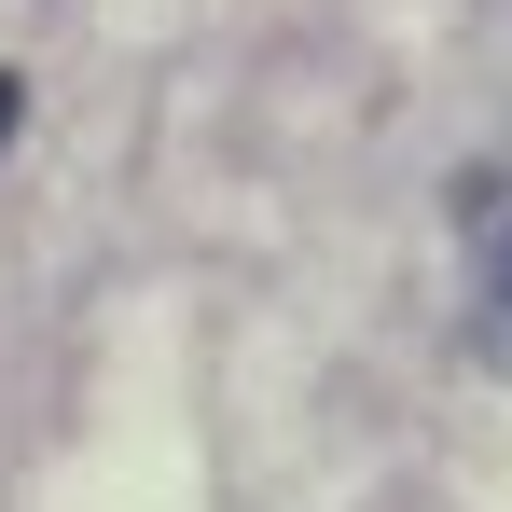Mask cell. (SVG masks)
Here are the masks:
<instances>
[{
	"instance_id": "cell-1",
	"label": "cell",
	"mask_w": 512,
	"mask_h": 512,
	"mask_svg": "<svg viewBox=\"0 0 512 512\" xmlns=\"http://www.w3.org/2000/svg\"><path fill=\"white\" fill-rule=\"evenodd\" d=\"M471 346L512 388V194H471Z\"/></svg>"
},
{
	"instance_id": "cell-2",
	"label": "cell",
	"mask_w": 512,
	"mask_h": 512,
	"mask_svg": "<svg viewBox=\"0 0 512 512\" xmlns=\"http://www.w3.org/2000/svg\"><path fill=\"white\" fill-rule=\"evenodd\" d=\"M14 125H28V84H14V70H0V153H14Z\"/></svg>"
}]
</instances>
